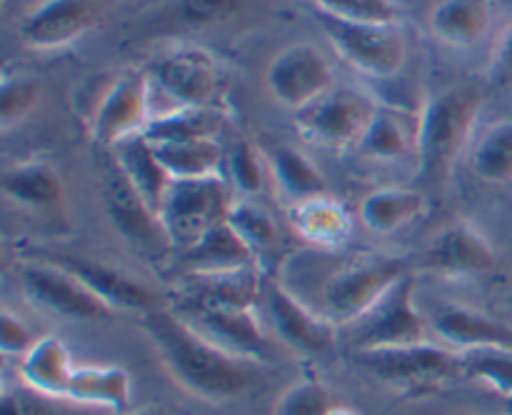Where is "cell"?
<instances>
[{
    "label": "cell",
    "instance_id": "1",
    "mask_svg": "<svg viewBox=\"0 0 512 415\" xmlns=\"http://www.w3.org/2000/svg\"><path fill=\"white\" fill-rule=\"evenodd\" d=\"M140 328L175 383L183 385L195 398L225 403L245 395L253 385L248 360L225 353L173 310H148L140 315Z\"/></svg>",
    "mask_w": 512,
    "mask_h": 415
},
{
    "label": "cell",
    "instance_id": "2",
    "mask_svg": "<svg viewBox=\"0 0 512 415\" xmlns=\"http://www.w3.org/2000/svg\"><path fill=\"white\" fill-rule=\"evenodd\" d=\"M480 93L473 85H453L425 103L418 120V173L440 180L468 143L480 113Z\"/></svg>",
    "mask_w": 512,
    "mask_h": 415
},
{
    "label": "cell",
    "instance_id": "3",
    "mask_svg": "<svg viewBox=\"0 0 512 415\" xmlns=\"http://www.w3.org/2000/svg\"><path fill=\"white\" fill-rule=\"evenodd\" d=\"M355 360L365 373L403 393H425L463 375L460 353H450L430 340L398 348L355 350Z\"/></svg>",
    "mask_w": 512,
    "mask_h": 415
},
{
    "label": "cell",
    "instance_id": "4",
    "mask_svg": "<svg viewBox=\"0 0 512 415\" xmlns=\"http://www.w3.org/2000/svg\"><path fill=\"white\" fill-rule=\"evenodd\" d=\"M233 200L223 175L195 180H170L168 193L160 205V223L170 240V248L185 250L203 238L210 228L228 220Z\"/></svg>",
    "mask_w": 512,
    "mask_h": 415
},
{
    "label": "cell",
    "instance_id": "5",
    "mask_svg": "<svg viewBox=\"0 0 512 415\" xmlns=\"http://www.w3.org/2000/svg\"><path fill=\"white\" fill-rule=\"evenodd\" d=\"M408 263L390 255H370L335 273L323 288V318L333 325H353L405 278Z\"/></svg>",
    "mask_w": 512,
    "mask_h": 415
},
{
    "label": "cell",
    "instance_id": "6",
    "mask_svg": "<svg viewBox=\"0 0 512 415\" xmlns=\"http://www.w3.org/2000/svg\"><path fill=\"white\" fill-rule=\"evenodd\" d=\"M315 20L328 35L333 48L363 73L373 78H393L405 65V40L395 25L353 23L335 15L315 10Z\"/></svg>",
    "mask_w": 512,
    "mask_h": 415
},
{
    "label": "cell",
    "instance_id": "7",
    "mask_svg": "<svg viewBox=\"0 0 512 415\" xmlns=\"http://www.w3.org/2000/svg\"><path fill=\"white\" fill-rule=\"evenodd\" d=\"M18 278L30 303L55 318L98 323V320H110L113 315V308L105 305L93 290L85 288L75 275L50 260L20 265Z\"/></svg>",
    "mask_w": 512,
    "mask_h": 415
},
{
    "label": "cell",
    "instance_id": "8",
    "mask_svg": "<svg viewBox=\"0 0 512 415\" xmlns=\"http://www.w3.org/2000/svg\"><path fill=\"white\" fill-rule=\"evenodd\" d=\"M265 85L280 105L300 113L333 90V68L315 45L295 43L270 60Z\"/></svg>",
    "mask_w": 512,
    "mask_h": 415
},
{
    "label": "cell",
    "instance_id": "9",
    "mask_svg": "<svg viewBox=\"0 0 512 415\" xmlns=\"http://www.w3.org/2000/svg\"><path fill=\"white\" fill-rule=\"evenodd\" d=\"M355 330V350L398 348V345L425 343L428 325L415 308V280L405 275L388 293L380 298L370 313L358 320Z\"/></svg>",
    "mask_w": 512,
    "mask_h": 415
},
{
    "label": "cell",
    "instance_id": "10",
    "mask_svg": "<svg viewBox=\"0 0 512 415\" xmlns=\"http://www.w3.org/2000/svg\"><path fill=\"white\" fill-rule=\"evenodd\" d=\"M375 105L350 88L330 90L298 113V128L313 143L325 148H345L363 138L375 115Z\"/></svg>",
    "mask_w": 512,
    "mask_h": 415
},
{
    "label": "cell",
    "instance_id": "11",
    "mask_svg": "<svg viewBox=\"0 0 512 415\" xmlns=\"http://www.w3.org/2000/svg\"><path fill=\"white\" fill-rule=\"evenodd\" d=\"M150 88H158L173 110L208 108L220 88L213 55L200 48H178L163 55L148 73Z\"/></svg>",
    "mask_w": 512,
    "mask_h": 415
},
{
    "label": "cell",
    "instance_id": "12",
    "mask_svg": "<svg viewBox=\"0 0 512 415\" xmlns=\"http://www.w3.org/2000/svg\"><path fill=\"white\" fill-rule=\"evenodd\" d=\"M150 78L145 73H125L100 98L93 115V140L115 148L125 138L143 133L150 123Z\"/></svg>",
    "mask_w": 512,
    "mask_h": 415
},
{
    "label": "cell",
    "instance_id": "13",
    "mask_svg": "<svg viewBox=\"0 0 512 415\" xmlns=\"http://www.w3.org/2000/svg\"><path fill=\"white\" fill-rule=\"evenodd\" d=\"M185 320L235 358L248 363H270L278 358V345L263 333L253 310L193 308L185 310Z\"/></svg>",
    "mask_w": 512,
    "mask_h": 415
},
{
    "label": "cell",
    "instance_id": "14",
    "mask_svg": "<svg viewBox=\"0 0 512 415\" xmlns=\"http://www.w3.org/2000/svg\"><path fill=\"white\" fill-rule=\"evenodd\" d=\"M103 203L115 230L138 250L158 253V250L170 245L160 218L140 198L138 190L128 183V178H125L115 160H110L103 173Z\"/></svg>",
    "mask_w": 512,
    "mask_h": 415
},
{
    "label": "cell",
    "instance_id": "15",
    "mask_svg": "<svg viewBox=\"0 0 512 415\" xmlns=\"http://www.w3.org/2000/svg\"><path fill=\"white\" fill-rule=\"evenodd\" d=\"M493 245L468 220L445 225L425 248L420 265L443 278H478L495 268Z\"/></svg>",
    "mask_w": 512,
    "mask_h": 415
},
{
    "label": "cell",
    "instance_id": "16",
    "mask_svg": "<svg viewBox=\"0 0 512 415\" xmlns=\"http://www.w3.org/2000/svg\"><path fill=\"white\" fill-rule=\"evenodd\" d=\"M268 315L285 345L305 355H325L333 350L335 325L323 315H315L295 295L280 285L268 288Z\"/></svg>",
    "mask_w": 512,
    "mask_h": 415
},
{
    "label": "cell",
    "instance_id": "17",
    "mask_svg": "<svg viewBox=\"0 0 512 415\" xmlns=\"http://www.w3.org/2000/svg\"><path fill=\"white\" fill-rule=\"evenodd\" d=\"M48 260L68 270L70 275H75L85 288L93 290L113 310H133V313L143 315L155 308V295L143 283H138L128 273L113 268V265L78 258V255H53Z\"/></svg>",
    "mask_w": 512,
    "mask_h": 415
},
{
    "label": "cell",
    "instance_id": "18",
    "mask_svg": "<svg viewBox=\"0 0 512 415\" xmlns=\"http://www.w3.org/2000/svg\"><path fill=\"white\" fill-rule=\"evenodd\" d=\"M93 23L88 0H45L20 25V38L38 50L63 48Z\"/></svg>",
    "mask_w": 512,
    "mask_h": 415
},
{
    "label": "cell",
    "instance_id": "19",
    "mask_svg": "<svg viewBox=\"0 0 512 415\" xmlns=\"http://www.w3.org/2000/svg\"><path fill=\"white\" fill-rule=\"evenodd\" d=\"M185 310L193 308H233L253 310L260 298V278L253 268L230 270V273L183 275Z\"/></svg>",
    "mask_w": 512,
    "mask_h": 415
},
{
    "label": "cell",
    "instance_id": "20",
    "mask_svg": "<svg viewBox=\"0 0 512 415\" xmlns=\"http://www.w3.org/2000/svg\"><path fill=\"white\" fill-rule=\"evenodd\" d=\"M255 258L228 220L210 228L190 248L180 250V270L183 275L230 273V270L253 268Z\"/></svg>",
    "mask_w": 512,
    "mask_h": 415
},
{
    "label": "cell",
    "instance_id": "21",
    "mask_svg": "<svg viewBox=\"0 0 512 415\" xmlns=\"http://www.w3.org/2000/svg\"><path fill=\"white\" fill-rule=\"evenodd\" d=\"M433 330L445 340L463 350L483 348V345H508L512 348V330L480 310L465 305H445L435 313Z\"/></svg>",
    "mask_w": 512,
    "mask_h": 415
},
{
    "label": "cell",
    "instance_id": "22",
    "mask_svg": "<svg viewBox=\"0 0 512 415\" xmlns=\"http://www.w3.org/2000/svg\"><path fill=\"white\" fill-rule=\"evenodd\" d=\"M75 365L70 360V350L55 335L35 340L33 348L20 360V378L28 388L53 398H68L70 380H73Z\"/></svg>",
    "mask_w": 512,
    "mask_h": 415
},
{
    "label": "cell",
    "instance_id": "23",
    "mask_svg": "<svg viewBox=\"0 0 512 415\" xmlns=\"http://www.w3.org/2000/svg\"><path fill=\"white\" fill-rule=\"evenodd\" d=\"M110 150H113V160L123 170L128 183L138 190L140 198L158 215L165 193H168L170 175L165 173L163 165L155 158V150L150 145V140L143 133H138L133 138H125L123 143H118Z\"/></svg>",
    "mask_w": 512,
    "mask_h": 415
},
{
    "label": "cell",
    "instance_id": "24",
    "mask_svg": "<svg viewBox=\"0 0 512 415\" xmlns=\"http://www.w3.org/2000/svg\"><path fill=\"white\" fill-rule=\"evenodd\" d=\"M493 0H440L430 13L435 38L453 48H470L490 28Z\"/></svg>",
    "mask_w": 512,
    "mask_h": 415
},
{
    "label": "cell",
    "instance_id": "25",
    "mask_svg": "<svg viewBox=\"0 0 512 415\" xmlns=\"http://www.w3.org/2000/svg\"><path fill=\"white\" fill-rule=\"evenodd\" d=\"M155 158L163 165L170 180H195L223 175L225 153L215 138L168 140V143H150Z\"/></svg>",
    "mask_w": 512,
    "mask_h": 415
},
{
    "label": "cell",
    "instance_id": "26",
    "mask_svg": "<svg viewBox=\"0 0 512 415\" xmlns=\"http://www.w3.org/2000/svg\"><path fill=\"white\" fill-rule=\"evenodd\" d=\"M3 193L10 203L35 210V213L58 210L65 198L58 173L45 163H23L5 170Z\"/></svg>",
    "mask_w": 512,
    "mask_h": 415
},
{
    "label": "cell",
    "instance_id": "27",
    "mask_svg": "<svg viewBox=\"0 0 512 415\" xmlns=\"http://www.w3.org/2000/svg\"><path fill=\"white\" fill-rule=\"evenodd\" d=\"M130 395V375L118 365H83L75 368L73 380L68 388V400L83 405H98V408L115 410V413H128Z\"/></svg>",
    "mask_w": 512,
    "mask_h": 415
},
{
    "label": "cell",
    "instance_id": "28",
    "mask_svg": "<svg viewBox=\"0 0 512 415\" xmlns=\"http://www.w3.org/2000/svg\"><path fill=\"white\" fill-rule=\"evenodd\" d=\"M425 210H428V203H425V195L418 193V190L380 188L363 198L360 220L373 233L388 235L415 223L420 215H425Z\"/></svg>",
    "mask_w": 512,
    "mask_h": 415
},
{
    "label": "cell",
    "instance_id": "29",
    "mask_svg": "<svg viewBox=\"0 0 512 415\" xmlns=\"http://www.w3.org/2000/svg\"><path fill=\"white\" fill-rule=\"evenodd\" d=\"M295 230L303 235L308 243L320 245V248H338L350 235V215L338 200L330 195L303 200L293 208Z\"/></svg>",
    "mask_w": 512,
    "mask_h": 415
},
{
    "label": "cell",
    "instance_id": "30",
    "mask_svg": "<svg viewBox=\"0 0 512 415\" xmlns=\"http://www.w3.org/2000/svg\"><path fill=\"white\" fill-rule=\"evenodd\" d=\"M415 143H418V128H410L408 120L398 110L378 108L363 138L358 140V150L368 160L390 163V160H403L415 153Z\"/></svg>",
    "mask_w": 512,
    "mask_h": 415
},
{
    "label": "cell",
    "instance_id": "31",
    "mask_svg": "<svg viewBox=\"0 0 512 415\" xmlns=\"http://www.w3.org/2000/svg\"><path fill=\"white\" fill-rule=\"evenodd\" d=\"M228 223L248 245L255 263H263V268H270L283 255V233H280L278 223H275L268 210L255 205L253 200L233 203L228 213Z\"/></svg>",
    "mask_w": 512,
    "mask_h": 415
},
{
    "label": "cell",
    "instance_id": "32",
    "mask_svg": "<svg viewBox=\"0 0 512 415\" xmlns=\"http://www.w3.org/2000/svg\"><path fill=\"white\" fill-rule=\"evenodd\" d=\"M270 170H273L275 180L283 188V193L295 198V203L328 195L323 173L303 153H298L290 145H278L270 153Z\"/></svg>",
    "mask_w": 512,
    "mask_h": 415
},
{
    "label": "cell",
    "instance_id": "33",
    "mask_svg": "<svg viewBox=\"0 0 512 415\" xmlns=\"http://www.w3.org/2000/svg\"><path fill=\"white\" fill-rule=\"evenodd\" d=\"M463 375L480 380L503 398L512 395V348L508 345H483L460 353Z\"/></svg>",
    "mask_w": 512,
    "mask_h": 415
},
{
    "label": "cell",
    "instance_id": "34",
    "mask_svg": "<svg viewBox=\"0 0 512 415\" xmlns=\"http://www.w3.org/2000/svg\"><path fill=\"white\" fill-rule=\"evenodd\" d=\"M215 115L208 108H183L150 118L148 128L143 130L150 143H168V140H193V138H215Z\"/></svg>",
    "mask_w": 512,
    "mask_h": 415
},
{
    "label": "cell",
    "instance_id": "35",
    "mask_svg": "<svg viewBox=\"0 0 512 415\" xmlns=\"http://www.w3.org/2000/svg\"><path fill=\"white\" fill-rule=\"evenodd\" d=\"M473 170L485 183H508L512 178V120L483 135L473 153Z\"/></svg>",
    "mask_w": 512,
    "mask_h": 415
},
{
    "label": "cell",
    "instance_id": "36",
    "mask_svg": "<svg viewBox=\"0 0 512 415\" xmlns=\"http://www.w3.org/2000/svg\"><path fill=\"white\" fill-rule=\"evenodd\" d=\"M333 408V398L323 383L298 380L280 395L273 415H328Z\"/></svg>",
    "mask_w": 512,
    "mask_h": 415
},
{
    "label": "cell",
    "instance_id": "37",
    "mask_svg": "<svg viewBox=\"0 0 512 415\" xmlns=\"http://www.w3.org/2000/svg\"><path fill=\"white\" fill-rule=\"evenodd\" d=\"M315 3L323 13L353 20V23L395 25L398 20V8L393 0H315Z\"/></svg>",
    "mask_w": 512,
    "mask_h": 415
},
{
    "label": "cell",
    "instance_id": "38",
    "mask_svg": "<svg viewBox=\"0 0 512 415\" xmlns=\"http://www.w3.org/2000/svg\"><path fill=\"white\" fill-rule=\"evenodd\" d=\"M38 83L28 75H5L0 85V125L8 130L18 120H23L30 113V108L38 100Z\"/></svg>",
    "mask_w": 512,
    "mask_h": 415
},
{
    "label": "cell",
    "instance_id": "39",
    "mask_svg": "<svg viewBox=\"0 0 512 415\" xmlns=\"http://www.w3.org/2000/svg\"><path fill=\"white\" fill-rule=\"evenodd\" d=\"M228 173L233 178L235 188L245 195H255L263 190V163L253 143L240 140L228 153Z\"/></svg>",
    "mask_w": 512,
    "mask_h": 415
},
{
    "label": "cell",
    "instance_id": "40",
    "mask_svg": "<svg viewBox=\"0 0 512 415\" xmlns=\"http://www.w3.org/2000/svg\"><path fill=\"white\" fill-rule=\"evenodd\" d=\"M240 0H178V15L190 25H215L233 18Z\"/></svg>",
    "mask_w": 512,
    "mask_h": 415
},
{
    "label": "cell",
    "instance_id": "41",
    "mask_svg": "<svg viewBox=\"0 0 512 415\" xmlns=\"http://www.w3.org/2000/svg\"><path fill=\"white\" fill-rule=\"evenodd\" d=\"M0 415H55L48 395L33 388H5L0 400Z\"/></svg>",
    "mask_w": 512,
    "mask_h": 415
},
{
    "label": "cell",
    "instance_id": "42",
    "mask_svg": "<svg viewBox=\"0 0 512 415\" xmlns=\"http://www.w3.org/2000/svg\"><path fill=\"white\" fill-rule=\"evenodd\" d=\"M35 345L28 325L15 318L10 310L0 313V348L5 355H25Z\"/></svg>",
    "mask_w": 512,
    "mask_h": 415
},
{
    "label": "cell",
    "instance_id": "43",
    "mask_svg": "<svg viewBox=\"0 0 512 415\" xmlns=\"http://www.w3.org/2000/svg\"><path fill=\"white\" fill-rule=\"evenodd\" d=\"M488 78L495 90H512V23L500 38L498 48H495Z\"/></svg>",
    "mask_w": 512,
    "mask_h": 415
},
{
    "label": "cell",
    "instance_id": "44",
    "mask_svg": "<svg viewBox=\"0 0 512 415\" xmlns=\"http://www.w3.org/2000/svg\"><path fill=\"white\" fill-rule=\"evenodd\" d=\"M120 415H165V410L158 408V405H145V408L128 410V413H120Z\"/></svg>",
    "mask_w": 512,
    "mask_h": 415
},
{
    "label": "cell",
    "instance_id": "45",
    "mask_svg": "<svg viewBox=\"0 0 512 415\" xmlns=\"http://www.w3.org/2000/svg\"><path fill=\"white\" fill-rule=\"evenodd\" d=\"M328 415H360V413H355V410L350 408H333Z\"/></svg>",
    "mask_w": 512,
    "mask_h": 415
},
{
    "label": "cell",
    "instance_id": "46",
    "mask_svg": "<svg viewBox=\"0 0 512 415\" xmlns=\"http://www.w3.org/2000/svg\"><path fill=\"white\" fill-rule=\"evenodd\" d=\"M503 410H505V415H512V395L503 398Z\"/></svg>",
    "mask_w": 512,
    "mask_h": 415
}]
</instances>
